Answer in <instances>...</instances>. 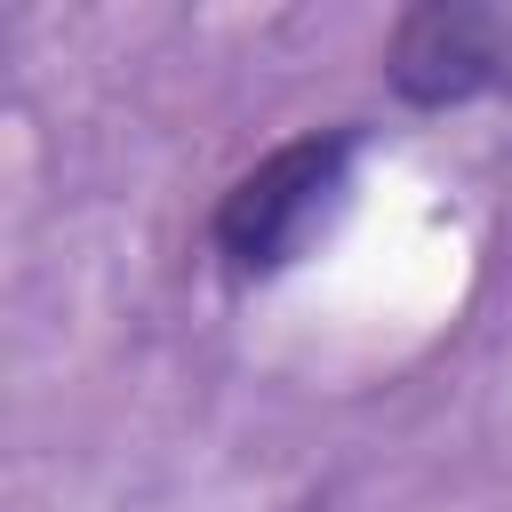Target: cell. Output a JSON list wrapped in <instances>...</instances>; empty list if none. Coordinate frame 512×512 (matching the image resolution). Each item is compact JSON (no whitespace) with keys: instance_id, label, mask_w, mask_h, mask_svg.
Returning a JSON list of instances; mask_svg holds the SVG:
<instances>
[{"instance_id":"obj_1","label":"cell","mask_w":512,"mask_h":512,"mask_svg":"<svg viewBox=\"0 0 512 512\" xmlns=\"http://www.w3.org/2000/svg\"><path fill=\"white\" fill-rule=\"evenodd\" d=\"M352 168H360V128H304L272 144L256 168H240L208 216V248L224 256V272L280 280L288 264H304L352 208Z\"/></svg>"},{"instance_id":"obj_2","label":"cell","mask_w":512,"mask_h":512,"mask_svg":"<svg viewBox=\"0 0 512 512\" xmlns=\"http://www.w3.org/2000/svg\"><path fill=\"white\" fill-rule=\"evenodd\" d=\"M512 80V8L488 0H424L384 32V88L408 112H456Z\"/></svg>"}]
</instances>
